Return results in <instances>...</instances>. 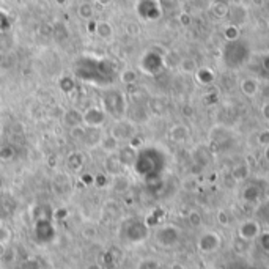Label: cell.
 I'll use <instances>...</instances> for the list:
<instances>
[{
	"instance_id": "cell-13",
	"label": "cell",
	"mask_w": 269,
	"mask_h": 269,
	"mask_svg": "<svg viewBox=\"0 0 269 269\" xmlns=\"http://www.w3.org/2000/svg\"><path fill=\"white\" fill-rule=\"evenodd\" d=\"M256 214H258V217L264 222H267L269 224V200L263 202L258 208V211H256Z\"/></svg>"
},
{
	"instance_id": "cell-21",
	"label": "cell",
	"mask_w": 269,
	"mask_h": 269,
	"mask_svg": "<svg viewBox=\"0 0 269 269\" xmlns=\"http://www.w3.org/2000/svg\"><path fill=\"white\" fill-rule=\"evenodd\" d=\"M170 269H186V267H184V264H181V263H173V264L170 266Z\"/></svg>"
},
{
	"instance_id": "cell-15",
	"label": "cell",
	"mask_w": 269,
	"mask_h": 269,
	"mask_svg": "<svg viewBox=\"0 0 269 269\" xmlns=\"http://www.w3.org/2000/svg\"><path fill=\"white\" fill-rule=\"evenodd\" d=\"M256 142H258V145H260L261 148L269 147V129H263V131L258 134V137H256Z\"/></svg>"
},
{
	"instance_id": "cell-8",
	"label": "cell",
	"mask_w": 269,
	"mask_h": 269,
	"mask_svg": "<svg viewBox=\"0 0 269 269\" xmlns=\"http://www.w3.org/2000/svg\"><path fill=\"white\" fill-rule=\"evenodd\" d=\"M191 136V131H189V127L180 123V124H175L172 127V131H170V139L173 140V142H184V140H188V137Z\"/></svg>"
},
{
	"instance_id": "cell-2",
	"label": "cell",
	"mask_w": 269,
	"mask_h": 269,
	"mask_svg": "<svg viewBox=\"0 0 269 269\" xmlns=\"http://www.w3.org/2000/svg\"><path fill=\"white\" fill-rule=\"evenodd\" d=\"M181 235H183V231L180 227L173 224H166V225H161L155 231V241L161 247L170 249V247H175V245L181 241Z\"/></svg>"
},
{
	"instance_id": "cell-10",
	"label": "cell",
	"mask_w": 269,
	"mask_h": 269,
	"mask_svg": "<svg viewBox=\"0 0 269 269\" xmlns=\"http://www.w3.org/2000/svg\"><path fill=\"white\" fill-rule=\"evenodd\" d=\"M255 241H256L258 247H260L263 252L269 253V231H267V230H261V233H260L258 238H256Z\"/></svg>"
},
{
	"instance_id": "cell-6",
	"label": "cell",
	"mask_w": 269,
	"mask_h": 269,
	"mask_svg": "<svg viewBox=\"0 0 269 269\" xmlns=\"http://www.w3.org/2000/svg\"><path fill=\"white\" fill-rule=\"evenodd\" d=\"M239 90L244 96L255 98L260 93V82L255 77H245L239 82Z\"/></svg>"
},
{
	"instance_id": "cell-17",
	"label": "cell",
	"mask_w": 269,
	"mask_h": 269,
	"mask_svg": "<svg viewBox=\"0 0 269 269\" xmlns=\"http://www.w3.org/2000/svg\"><path fill=\"white\" fill-rule=\"evenodd\" d=\"M217 220H219L220 225H228L230 217H228V214H227L225 209H220V211L217 213Z\"/></svg>"
},
{
	"instance_id": "cell-1",
	"label": "cell",
	"mask_w": 269,
	"mask_h": 269,
	"mask_svg": "<svg viewBox=\"0 0 269 269\" xmlns=\"http://www.w3.org/2000/svg\"><path fill=\"white\" fill-rule=\"evenodd\" d=\"M220 55H222V62H224L227 68L238 69L249 62L250 48L247 43L238 38L235 41H227Z\"/></svg>"
},
{
	"instance_id": "cell-23",
	"label": "cell",
	"mask_w": 269,
	"mask_h": 269,
	"mask_svg": "<svg viewBox=\"0 0 269 269\" xmlns=\"http://www.w3.org/2000/svg\"><path fill=\"white\" fill-rule=\"evenodd\" d=\"M264 158H266V161L269 162V147L264 148Z\"/></svg>"
},
{
	"instance_id": "cell-24",
	"label": "cell",
	"mask_w": 269,
	"mask_h": 269,
	"mask_svg": "<svg viewBox=\"0 0 269 269\" xmlns=\"http://www.w3.org/2000/svg\"><path fill=\"white\" fill-rule=\"evenodd\" d=\"M264 195H266V200H269V186H267V189L264 191Z\"/></svg>"
},
{
	"instance_id": "cell-5",
	"label": "cell",
	"mask_w": 269,
	"mask_h": 269,
	"mask_svg": "<svg viewBox=\"0 0 269 269\" xmlns=\"http://www.w3.org/2000/svg\"><path fill=\"white\" fill-rule=\"evenodd\" d=\"M148 236V227L140 220H131L126 230V238L132 242H140L147 239Z\"/></svg>"
},
{
	"instance_id": "cell-7",
	"label": "cell",
	"mask_w": 269,
	"mask_h": 269,
	"mask_svg": "<svg viewBox=\"0 0 269 269\" xmlns=\"http://www.w3.org/2000/svg\"><path fill=\"white\" fill-rule=\"evenodd\" d=\"M195 80L198 82L200 85H211L214 79H216V74L211 68H206V66H202V68H198L197 71H195Z\"/></svg>"
},
{
	"instance_id": "cell-16",
	"label": "cell",
	"mask_w": 269,
	"mask_h": 269,
	"mask_svg": "<svg viewBox=\"0 0 269 269\" xmlns=\"http://www.w3.org/2000/svg\"><path fill=\"white\" fill-rule=\"evenodd\" d=\"M188 219H189L192 227H198V225L202 224V216H200V213H198V211H191L189 216H188Z\"/></svg>"
},
{
	"instance_id": "cell-12",
	"label": "cell",
	"mask_w": 269,
	"mask_h": 269,
	"mask_svg": "<svg viewBox=\"0 0 269 269\" xmlns=\"http://www.w3.org/2000/svg\"><path fill=\"white\" fill-rule=\"evenodd\" d=\"M225 38H227V41H235V40H238V38H239V27L230 24V26L225 29Z\"/></svg>"
},
{
	"instance_id": "cell-22",
	"label": "cell",
	"mask_w": 269,
	"mask_h": 269,
	"mask_svg": "<svg viewBox=\"0 0 269 269\" xmlns=\"http://www.w3.org/2000/svg\"><path fill=\"white\" fill-rule=\"evenodd\" d=\"M263 66H264L266 71H269V55H267V57H264V60H263Z\"/></svg>"
},
{
	"instance_id": "cell-4",
	"label": "cell",
	"mask_w": 269,
	"mask_h": 269,
	"mask_svg": "<svg viewBox=\"0 0 269 269\" xmlns=\"http://www.w3.org/2000/svg\"><path fill=\"white\" fill-rule=\"evenodd\" d=\"M260 233H261V225H260V222L255 219H245L238 227V238L247 242L255 241L258 238Z\"/></svg>"
},
{
	"instance_id": "cell-20",
	"label": "cell",
	"mask_w": 269,
	"mask_h": 269,
	"mask_svg": "<svg viewBox=\"0 0 269 269\" xmlns=\"http://www.w3.org/2000/svg\"><path fill=\"white\" fill-rule=\"evenodd\" d=\"M261 116L266 121H269V102H264L261 106Z\"/></svg>"
},
{
	"instance_id": "cell-9",
	"label": "cell",
	"mask_w": 269,
	"mask_h": 269,
	"mask_svg": "<svg viewBox=\"0 0 269 269\" xmlns=\"http://www.w3.org/2000/svg\"><path fill=\"white\" fill-rule=\"evenodd\" d=\"M260 197H261V191L258 186H255V184L245 186L242 191V200L247 203H256L260 200Z\"/></svg>"
},
{
	"instance_id": "cell-3",
	"label": "cell",
	"mask_w": 269,
	"mask_h": 269,
	"mask_svg": "<svg viewBox=\"0 0 269 269\" xmlns=\"http://www.w3.org/2000/svg\"><path fill=\"white\" fill-rule=\"evenodd\" d=\"M220 247H222V238L214 230L203 231L197 239V249L202 253H214Z\"/></svg>"
},
{
	"instance_id": "cell-18",
	"label": "cell",
	"mask_w": 269,
	"mask_h": 269,
	"mask_svg": "<svg viewBox=\"0 0 269 269\" xmlns=\"http://www.w3.org/2000/svg\"><path fill=\"white\" fill-rule=\"evenodd\" d=\"M10 236H11L10 230L0 225V244H7L10 241Z\"/></svg>"
},
{
	"instance_id": "cell-11",
	"label": "cell",
	"mask_w": 269,
	"mask_h": 269,
	"mask_svg": "<svg viewBox=\"0 0 269 269\" xmlns=\"http://www.w3.org/2000/svg\"><path fill=\"white\" fill-rule=\"evenodd\" d=\"M181 69H183V73L186 74H195V71L198 69L195 60H192V58H184V60H181Z\"/></svg>"
},
{
	"instance_id": "cell-19",
	"label": "cell",
	"mask_w": 269,
	"mask_h": 269,
	"mask_svg": "<svg viewBox=\"0 0 269 269\" xmlns=\"http://www.w3.org/2000/svg\"><path fill=\"white\" fill-rule=\"evenodd\" d=\"M140 269H159V264L155 260H147L140 264Z\"/></svg>"
},
{
	"instance_id": "cell-14",
	"label": "cell",
	"mask_w": 269,
	"mask_h": 269,
	"mask_svg": "<svg viewBox=\"0 0 269 269\" xmlns=\"http://www.w3.org/2000/svg\"><path fill=\"white\" fill-rule=\"evenodd\" d=\"M98 35L102 38H109L112 35V27L109 24H106V22H101L98 26Z\"/></svg>"
}]
</instances>
